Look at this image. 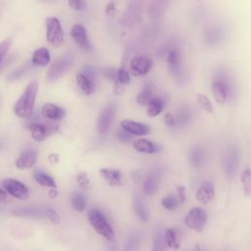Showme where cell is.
<instances>
[{"label": "cell", "instance_id": "cell-1", "mask_svg": "<svg viewBox=\"0 0 251 251\" xmlns=\"http://www.w3.org/2000/svg\"><path fill=\"white\" fill-rule=\"evenodd\" d=\"M38 91L37 80H31L16 102L14 106V113L21 119H27L32 115L35 99Z\"/></svg>", "mask_w": 251, "mask_h": 251}, {"label": "cell", "instance_id": "cell-47", "mask_svg": "<svg viewBox=\"0 0 251 251\" xmlns=\"http://www.w3.org/2000/svg\"><path fill=\"white\" fill-rule=\"evenodd\" d=\"M82 74H84L86 76H88L89 78H93L94 77V75H95V71L91 68V67H89V66H87V67H85L83 70H82V72H81Z\"/></svg>", "mask_w": 251, "mask_h": 251}, {"label": "cell", "instance_id": "cell-31", "mask_svg": "<svg viewBox=\"0 0 251 251\" xmlns=\"http://www.w3.org/2000/svg\"><path fill=\"white\" fill-rule=\"evenodd\" d=\"M140 234L139 232H132L127 241L126 242L125 245V251H135L137 249V247L139 246V242H140Z\"/></svg>", "mask_w": 251, "mask_h": 251}, {"label": "cell", "instance_id": "cell-35", "mask_svg": "<svg viewBox=\"0 0 251 251\" xmlns=\"http://www.w3.org/2000/svg\"><path fill=\"white\" fill-rule=\"evenodd\" d=\"M29 69H30L29 64H25V65L20 67L18 70H16V71H14L13 73H11V74L9 75V76H8V79H9V80L18 79V78L22 77Z\"/></svg>", "mask_w": 251, "mask_h": 251}, {"label": "cell", "instance_id": "cell-36", "mask_svg": "<svg viewBox=\"0 0 251 251\" xmlns=\"http://www.w3.org/2000/svg\"><path fill=\"white\" fill-rule=\"evenodd\" d=\"M76 182L83 190H87L90 188V180L85 173H80L76 176Z\"/></svg>", "mask_w": 251, "mask_h": 251}, {"label": "cell", "instance_id": "cell-7", "mask_svg": "<svg viewBox=\"0 0 251 251\" xmlns=\"http://www.w3.org/2000/svg\"><path fill=\"white\" fill-rule=\"evenodd\" d=\"M116 112H117V105L114 102L109 103L102 110V112L100 113L97 119V125H96L97 130L100 134H105L109 130L113 123V120L115 119Z\"/></svg>", "mask_w": 251, "mask_h": 251}, {"label": "cell", "instance_id": "cell-23", "mask_svg": "<svg viewBox=\"0 0 251 251\" xmlns=\"http://www.w3.org/2000/svg\"><path fill=\"white\" fill-rule=\"evenodd\" d=\"M75 80L77 85L79 86V88L81 89V91L86 94V95H90L94 92L95 86L93 83V80L91 78H89L88 76H86L84 74H82L81 72L76 74L75 75Z\"/></svg>", "mask_w": 251, "mask_h": 251}, {"label": "cell", "instance_id": "cell-24", "mask_svg": "<svg viewBox=\"0 0 251 251\" xmlns=\"http://www.w3.org/2000/svg\"><path fill=\"white\" fill-rule=\"evenodd\" d=\"M32 175H33V178L35 179V181L37 183H39L41 186L50 187V188L56 187V181L50 175H48L40 170H34Z\"/></svg>", "mask_w": 251, "mask_h": 251}, {"label": "cell", "instance_id": "cell-21", "mask_svg": "<svg viewBox=\"0 0 251 251\" xmlns=\"http://www.w3.org/2000/svg\"><path fill=\"white\" fill-rule=\"evenodd\" d=\"M50 62L49 51L45 47L36 49L31 57V65L35 67H44Z\"/></svg>", "mask_w": 251, "mask_h": 251}, {"label": "cell", "instance_id": "cell-32", "mask_svg": "<svg viewBox=\"0 0 251 251\" xmlns=\"http://www.w3.org/2000/svg\"><path fill=\"white\" fill-rule=\"evenodd\" d=\"M196 100H197L198 106H199L203 111H205V112L208 113V114L213 113V106H212V103H211V101L209 100V98H208L206 95H204V94H197Z\"/></svg>", "mask_w": 251, "mask_h": 251}, {"label": "cell", "instance_id": "cell-28", "mask_svg": "<svg viewBox=\"0 0 251 251\" xmlns=\"http://www.w3.org/2000/svg\"><path fill=\"white\" fill-rule=\"evenodd\" d=\"M153 98H154V96H153L152 87L150 85H146L141 90V92L136 96V101L139 105L145 106V105H148Z\"/></svg>", "mask_w": 251, "mask_h": 251}, {"label": "cell", "instance_id": "cell-27", "mask_svg": "<svg viewBox=\"0 0 251 251\" xmlns=\"http://www.w3.org/2000/svg\"><path fill=\"white\" fill-rule=\"evenodd\" d=\"M71 204L76 212H83L86 207V201L80 192H74L71 196Z\"/></svg>", "mask_w": 251, "mask_h": 251}, {"label": "cell", "instance_id": "cell-25", "mask_svg": "<svg viewBox=\"0 0 251 251\" xmlns=\"http://www.w3.org/2000/svg\"><path fill=\"white\" fill-rule=\"evenodd\" d=\"M164 109V101L160 97H154L147 105V115L150 118L158 116Z\"/></svg>", "mask_w": 251, "mask_h": 251}, {"label": "cell", "instance_id": "cell-50", "mask_svg": "<svg viewBox=\"0 0 251 251\" xmlns=\"http://www.w3.org/2000/svg\"><path fill=\"white\" fill-rule=\"evenodd\" d=\"M48 159H49V161L51 162V163H56V162H58V156L56 155V154H50L49 155V157H48Z\"/></svg>", "mask_w": 251, "mask_h": 251}, {"label": "cell", "instance_id": "cell-9", "mask_svg": "<svg viewBox=\"0 0 251 251\" xmlns=\"http://www.w3.org/2000/svg\"><path fill=\"white\" fill-rule=\"evenodd\" d=\"M99 173L103 179L111 186H121L126 182L125 175L119 169L102 168Z\"/></svg>", "mask_w": 251, "mask_h": 251}, {"label": "cell", "instance_id": "cell-16", "mask_svg": "<svg viewBox=\"0 0 251 251\" xmlns=\"http://www.w3.org/2000/svg\"><path fill=\"white\" fill-rule=\"evenodd\" d=\"M223 165H224L226 174L228 176H233L238 166V152L235 148H230L226 152Z\"/></svg>", "mask_w": 251, "mask_h": 251}, {"label": "cell", "instance_id": "cell-34", "mask_svg": "<svg viewBox=\"0 0 251 251\" xmlns=\"http://www.w3.org/2000/svg\"><path fill=\"white\" fill-rule=\"evenodd\" d=\"M151 251H166L165 238L161 233H157V235L155 236L153 248Z\"/></svg>", "mask_w": 251, "mask_h": 251}, {"label": "cell", "instance_id": "cell-45", "mask_svg": "<svg viewBox=\"0 0 251 251\" xmlns=\"http://www.w3.org/2000/svg\"><path fill=\"white\" fill-rule=\"evenodd\" d=\"M104 75H105L108 79H110V80H112V81H115L116 78H117V71L114 70V69H106V70L104 71Z\"/></svg>", "mask_w": 251, "mask_h": 251}, {"label": "cell", "instance_id": "cell-29", "mask_svg": "<svg viewBox=\"0 0 251 251\" xmlns=\"http://www.w3.org/2000/svg\"><path fill=\"white\" fill-rule=\"evenodd\" d=\"M240 180L243 186V192L246 197L251 196V169L246 168L240 176Z\"/></svg>", "mask_w": 251, "mask_h": 251}, {"label": "cell", "instance_id": "cell-39", "mask_svg": "<svg viewBox=\"0 0 251 251\" xmlns=\"http://www.w3.org/2000/svg\"><path fill=\"white\" fill-rule=\"evenodd\" d=\"M117 81H119L121 84L125 85V84H127L130 80L129 78V75L127 73V71H126L125 69L121 68L117 71V78H116Z\"/></svg>", "mask_w": 251, "mask_h": 251}, {"label": "cell", "instance_id": "cell-22", "mask_svg": "<svg viewBox=\"0 0 251 251\" xmlns=\"http://www.w3.org/2000/svg\"><path fill=\"white\" fill-rule=\"evenodd\" d=\"M165 242L166 245L174 250H177L179 248V231L176 227H169L165 231Z\"/></svg>", "mask_w": 251, "mask_h": 251}, {"label": "cell", "instance_id": "cell-51", "mask_svg": "<svg viewBox=\"0 0 251 251\" xmlns=\"http://www.w3.org/2000/svg\"><path fill=\"white\" fill-rule=\"evenodd\" d=\"M57 194H58V192H57V190H55V188L50 189V190H49V192H48V195H49L51 198L56 197V196H57Z\"/></svg>", "mask_w": 251, "mask_h": 251}, {"label": "cell", "instance_id": "cell-5", "mask_svg": "<svg viewBox=\"0 0 251 251\" xmlns=\"http://www.w3.org/2000/svg\"><path fill=\"white\" fill-rule=\"evenodd\" d=\"M4 190L12 197L19 200H26L29 197L28 187L19 179L6 178L2 181Z\"/></svg>", "mask_w": 251, "mask_h": 251}, {"label": "cell", "instance_id": "cell-3", "mask_svg": "<svg viewBox=\"0 0 251 251\" xmlns=\"http://www.w3.org/2000/svg\"><path fill=\"white\" fill-rule=\"evenodd\" d=\"M206 223L207 214L205 210L200 207H193L192 209H190L184 218L185 226L188 228L195 230L196 232L203 231Z\"/></svg>", "mask_w": 251, "mask_h": 251}, {"label": "cell", "instance_id": "cell-17", "mask_svg": "<svg viewBox=\"0 0 251 251\" xmlns=\"http://www.w3.org/2000/svg\"><path fill=\"white\" fill-rule=\"evenodd\" d=\"M160 172L158 170H155L153 172H151L146 178L143 181V192L146 195H153L157 192L158 188H159V182H160Z\"/></svg>", "mask_w": 251, "mask_h": 251}, {"label": "cell", "instance_id": "cell-26", "mask_svg": "<svg viewBox=\"0 0 251 251\" xmlns=\"http://www.w3.org/2000/svg\"><path fill=\"white\" fill-rule=\"evenodd\" d=\"M205 159H206V154L201 147H194L189 154V160L191 164L197 168L203 165V163L205 162Z\"/></svg>", "mask_w": 251, "mask_h": 251}, {"label": "cell", "instance_id": "cell-41", "mask_svg": "<svg viewBox=\"0 0 251 251\" xmlns=\"http://www.w3.org/2000/svg\"><path fill=\"white\" fill-rule=\"evenodd\" d=\"M190 119V112L187 109H181L176 116V123L179 125H184Z\"/></svg>", "mask_w": 251, "mask_h": 251}, {"label": "cell", "instance_id": "cell-15", "mask_svg": "<svg viewBox=\"0 0 251 251\" xmlns=\"http://www.w3.org/2000/svg\"><path fill=\"white\" fill-rule=\"evenodd\" d=\"M41 114L44 118L57 122L64 119L66 116V111L64 108L53 104V103H45L41 108Z\"/></svg>", "mask_w": 251, "mask_h": 251}, {"label": "cell", "instance_id": "cell-18", "mask_svg": "<svg viewBox=\"0 0 251 251\" xmlns=\"http://www.w3.org/2000/svg\"><path fill=\"white\" fill-rule=\"evenodd\" d=\"M132 146L137 152H142L147 154H155L161 150V147L158 143L153 142L146 138H137L133 140Z\"/></svg>", "mask_w": 251, "mask_h": 251}, {"label": "cell", "instance_id": "cell-2", "mask_svg": "<svg viewBox=\"0 0 251 251\" xmlns=\"http://www.w3.org/2000/svg\"><path fill=\"white\" fill-rule=\"evenodd\" d=\"M87 220L95 231L109 241L115 239V232L107 218L97 209L92 208L87 213Z\"/></svg>", "mask_w": 251, "mask_h": 251}, {"label": "cell", "instance_id": "cell-10", "mask_svg": "<svg viewBox=\"0 0 251 251\" xmlns=\"http://www.w3.org/2000/svg\"><path fill=\"white\" fill-rule=\"evenodd\" d=\"M71 36L75 41V43L83 50L90 51L91 50V44L89 42L86 29L82 25H75L72 27L71 30Z\"/></svg>", "mask_w": 251, "mask_h": 251}, {"label": "cell", "instance_id": "cell-20", "mask_svg": "<svg viewBox=\"0 0 251 251\" xmlns=\"http://www.w3.org/2000/svg\"><path fill=\"white\" fill-rule=\"evenodd\" d=\"M132 206H133V210H134L135 214L137 215V217L142 222L146 223L149 219V211L140 195H138V194L134 195L133 201H132Z\"/></svg>", "mask_w": 251, "mask_h": 251}, {"label": "cell", "instance_id": "cell-49", "mask_svg": "<svg viewBox=\"0 0 251 251\" xmlns=\"http://www.w3.org/2000/svg\"><path fill=\"white\" fill-rule=\"evenodd\" d=\"M8 193L4 190V188H0V202H3L7 199Z\"/></svg>", "mask_w": 251, "mask_h": 251}, {"label": "cell", "instance_id": "cell-30", "mask_svg": "<svg viewBox=\"0 0 251 251\" xmlns=\"http://www.w3.org/2000/svg\"><path fill=\"white\" fill-rule=\"evenodd\" d=\"M17 216H27V217H41L45 214L42 210L36 208H18L12 212Z\"/></svg>", "mask_w": 251, "mask_h": 251}, {"label": "cell", "instance_id": "cell-8", "mask_svg": "<svg viewBox=\"0 0 251 251\" xmlns=\"http://www.w3.org/2000/svg\"><path fill=\"white\" fill-rule=\"evenodd\" d=\"M31 133V137L33 140L37 142H41L45 140L49 135L53 134L57 131L58 126L53 124H42V123H30L27 126Z\"/></svg>", "mask_w": 251, "mask_h": 251}, {"label": "cell", "instance_id": "cell-44", "mask_svg": "<svg viewBox=\"0 0 251 251\" xmlns=\"http://www.w3.org/2000/svg\"><path fill=\"white\" fill-rule=\"evenodd\" d=\"M185 187L181 184H178L176 186V195H177V198L179 200L180 203H183L185 200H186V192H185Z\"/></svg>", "mask_w": 251, "mask_h": 251}, {"label": "cell", "instance_id": "cell-53", "mask_svg": "<svg viewBox=\"0 0 251 251\" xmlns=\"http://www.w3.org/2000/svg\"><path fill=\"white\" fill-rule=\"evenodd\" d=\"M194 251H202V249H201L199 246H196V248H195Z\"/></svg>", "mask_w": 251, "mask_h": 251}, {"label": "cell", "instance_id": "cell-43", "mask_svg": "<svg viewBox=\"0 0 251 251\" xmlns=\"http://www.w3.org/2000/svg\"><path fill=\"white\" fill-rule=\"evenodd\" d=\"M117 137L122 142H129L131 140V134L125 129H120L117 133Z\"/></svg>", "mask_w": 251, "mask_h": 251}, {"label": "cell", "instance_id": "cell-46", "mask_svg": "<svg viewBox=\"0 0 251 251\" xmlns=\"http://www.w3.org/2000/svg\"><path fill=\"white\" fill-rule=\"evenodd\" d=\"M164 123L167 126H173L176 125V120L175 117L173 116V114L171 113H167L164 117Z\"/></svg>", "mask_w": 251, "mask_h": 251}, {"label": "cell", "instance_id": "cell-6", "mask_svg": "<svg viewBox=\"0 0 251 251\" xmlns=\"http://www.w3.org/2000/svg\"><path fill=\"white\" fill-rule=\"evenodd\" d=\"M74 62V56L72 54H66L57 60L48 70L47 73V80L50 82L58 80L65 72L72 66Z\"/></svg>", "mask_w": 251, "mask_h": 251}, {"label": "cell", "instance_id": "cell-11", "mask_svg": "<svg viewBox=\"0 0 251 251\" xmlns=\"http://www.w3.org/2000/svg\"><path fill=\"white\" fill-rule=\"evenodd\" d=\"M36 161H37V152L32 148H28L21 152V154L16 160V167L19 170L31 169L35 165Z\"/></svg>", "mask_w": 251, "mask_h": 251}, {"label": "cell", "instance_id": "cell-37", "mask_svg": "<svg viewBox=\"0 0 251 251\" xmlns=\"http://www.w3.org/2000/svg\"><path fill=\"white\" fill-rule=\"evenodd\" d=\"M168 63L173 70H177V65H178V53L176 50H171L168 54Z\"/></svg>", "mask_w": 251, "mask_h": 251}, {"label": "cell", "instance_id": "cell-12", "mask_svg": "<svg viewBox=\"0 0 251 251\" xmlns=\"http://www.w3.org/2000/svg\"><path fill=\"white\" fill-rule=\"evenodd\" d=\"M130 69L135 75H145L152 68V61L144 56L133 57L130 60Z\"/></svg>", "mask_w": 251, "mask_h": 251}, {"label": "cell", "instance_id": "cell-42", "mask_svg": "<svg viewBox=\"0 0 251 251\" xmlns=\"http://www.w3.org/2000/svg\"><path fill=\"white\" fill-rule=\"evenodd\" d=\"M69 6L75 11H81L85 8L84 0H67Z\"/></svg>", "mask_w": 251, "mask_h": 251}, {"label": "cell", "instance_id": "cell-40", "mask_svg": "<svg viewBox=\"0 0 251 251\" xmlns=\"http://www.w3.org/2000/svg\"><path fill=\"white\" fill-rule=\"evenodd\" d=\"M10 45H11V39H5L3 41L0 42V67L3 63V60L10 48Z\"/></svg>", "mask_w": 251, "mask_h": 251}, {"label": "cell", "instance_id": "cell-4", "mask_svg": "<svg viewBox=\"0 0 251 251\" xmlns=\"http://www.w3.org/2000/svg\"><path fill=\"white\" fill-rule=\"evenodd\" d=\"M46 39L54 47H60L64 42V32L57 18L46 19Z\"/></svg>", "mask_w": 251, "mask_h": 251}, {"label": "cell", "instance_id": "cell-52", "mask_svg": "<svg viewBox=\"0 0 251 251\" xmlns=\"http://www.w3.org/2000/svg\"><path fill=\"white\" fill-rule=\"evenodd\" d=\"M3 145H4V141H3V139L0 138V151H1L2 147H3Z\"/></svg>", "mask_w": 251, "mask_h": 251}, {"label": "cell", "instance_id": "cell-14", "mask_svg": "<svg viewBox=\"0 0 251 251\" xmlns=\"http://www.w3.org/2000/svg\"><path fill=\"white\" fill-rule=\"evenodd\" d=\"M121 127L129 132L131 135L136 136L146 135L150 132V127L147 125L131 120H123L121 122Z\"/></svg>", "mask_w": 251, "mask_h": 251}, {"label": "cell", "instance_id": "cell-13", "mask_svg": "<svg viewBox=\"0 0 251 251\" xmlns=\"http://www.w3.org/2000/svg\"><path fill=\"white\" fill-rule=\"evenodd\" d=\"M214 197H215V189H214L213 183L208 180L203 181L195 193L196 200L201 204L207 205L213 201Z\"/></svg>", "mask_w": 251, "mask_h": 251}, {"label": "cell", "instance_id": "cell-38", "mask_svg": "<svg viewBox=\"0 0 251 251\" xmlns=\"http://www.w3.org/2000/svg\"><path fill=\"white\" fill-rule=\"evenodd\" d=\"M45 216L50 220L51 223L55 225H59L61 223V217L57 211L52 208H47L45 210Z\"/></svg>", "mask_w": 251, "mask_h": 251}, {"label": "cell", "instance_id": "cell-19", "mask_svg": "<svg viewBox=\"0 0 251 251\" xmlns=\"http://www.w3.org/2000/svg\"><path fill=\"white\" fill-rule=\"evenodd\" d=\"M212 93L218 104L224 105L227 97V86L222 80H215L212 84Z\"/></svg>", "mask_w": 251, "mask_h": 251}, {"label": "cell", "instance_id": "cell-33", "mask_svg": "<svg viewBox=\"0 0 251 251\" xmlns=\"http://www.w3.org/2000/svg\"><path fill=\"white\" fill-rule=\"evenodd\" d=\"M162 203V206L167 209V210H170V211H173V210H176L178 206V204L180 203L178 198H176L175 195H167L166 197H164L161 201Z\"/></svg>", "mask_w": 251, "mask_h": 251}, {"label": "cell", "instance_id": "cell-48", "mask_svg": "<svg viewBox=\"0 0 251 251\" xmlns=\"http://www.w3.org/2000/svg\"><path fill=\"white\" fill-rule=\"evenodd\" d=\"M115 10H116V6H115V3L114 2H110L107 6H106V13L109 15V16H113L115 14Z\"/></svg>", "mask_w": 251, "mask_h": 251}]
</instances>
